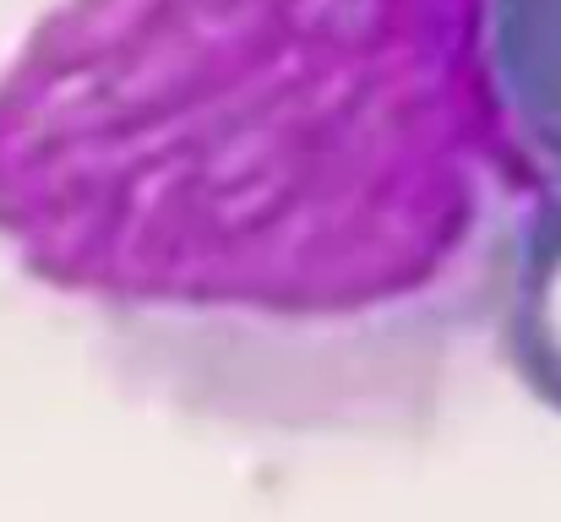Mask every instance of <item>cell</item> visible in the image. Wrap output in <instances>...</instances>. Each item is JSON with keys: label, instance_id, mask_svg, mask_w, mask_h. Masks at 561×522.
Instances as JSON below:
<instances>
[{"label": "cell", "instance_id": "6da1fadb", "mask_svg": "<svg viewBox=\"0 0 561 522\" xmlns=\"http://www.w3.org/2000/svg\"><path fill=\"white\" fill-rule=\"evenodd\" d=\"M480 44L507 131L561 179V0H485Z\"/></svg>", "mask_w": 561, "mask_h": 522}, {"label": "cell", "instance_id": "7a4b0ae2", "mask_svg": "<svg viewBox=\"0 0 561 522\" xmlns=\"http://www.w3.org/2000/svg\"><path fill=\"white\" fill-rule=\"evenodd\" d=\"M502 344L518 381L561 414V196L540 201L513 245Z\"/></svg>", "mask_w": 561, "mask_h": 522}]
</instances>
